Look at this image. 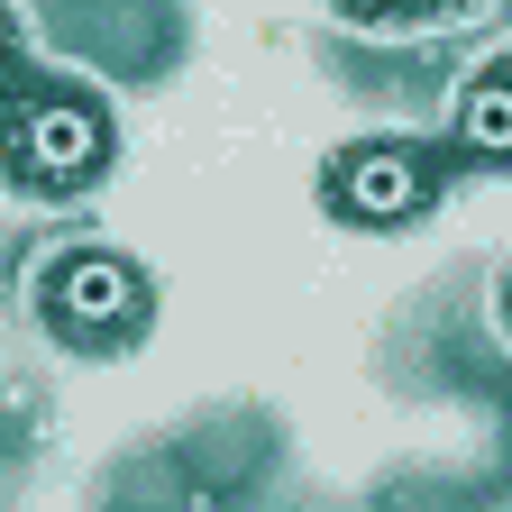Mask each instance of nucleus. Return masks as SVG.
<instances>
[{"mask_svg": "<svg viewBox=\"0 0 512 512\" xmlns=\"http://www.w3.org/2000/svg\"><path fill=\"white\" fill-rule=\"evenodd\" d=\"M19 83H28V55H19V19L0 10V101H10Z\"/></svg>", "mask_w": 512, "mask_h": 512, "instance_id": "39448f33", "label": "nucleus"}, {"mask_svg": "<svg viewBox=\"0 0 512 512\" xmlns=\"http://www.w3.org/2000/svg\"><path fill=\"white\" fill-rule=\"evenodd\" d=\"M494 320H503V339H512V266L494 275Z\"/></svg>", "mask_w": 512, "mask_h": 512, "instance_id": "0eeeda50", "label": "nucleus"}, {"mask_svg": "<svg viewBox=\"0 0 512 512\" xmlns=\"http://www.w3.org/2000/svg\"><path fill=\"white\" fill-rule=\"evenodd\" d=\"M339 10H357V19H394V10H412V0H339Z\"/></svg>", "mask_w": 512, "mask_h": 512, "instance_id": "423d86ee", "label": "nucleus"}, {"mask_svg": "<svg viewBox=\"0 0 512 512\" xmlns=\"http://www.w3.org/2000/svg\"><path fill=\"white\" fill-rule=\"evenodd\" d=\"M412 10H458V0H412Z\"/></svg>", "mask_w": 512, "mask_h": 512, "instance_id": "6e6552de", "label": "nucleus"}, {"mask_svg": "<svg viewBox=\"0 0 512 512\" xmlns=\"http://www.w3.org/2000/svg\"><path fill=\"white\" fill-rule=\"evenodd\" d=\"M37 320L83 348V357H110V348H138L147 320H156V275L138 266L128 247H101V238H74L37 266Z\"/></svg>", "mask_w": 512, "mask_h": 512, "instance_id": "f03ea898", "label": "nucleus"}, {"mask_svg": "<svg viewBox=\"0 0 512 512\" xmlns=\"http://www.w3.org/2000/svg\"><path fill=\"white\" fill-rule=\"evenodd\" d=\"M448 147L467 165H512V55L476 64L458 83V101H448Z\"/></svg>", "mask_w": 512, "mask_h": 512, "instance_id": "20e7f679", "label": "nucleus"}, {"mask_svg": "<svg viewBox=\"0 0 512 512\" xmlns=\"http://www.w3.org/2000/svg\"><path fill=\"white\" fill-rule=\"evenodd\" d=\"M320 192H330V211L348 229H412L439 202V156L421 138H357L320 174Z\"/></svg>", "mask_w": 512, "mask_h": 512, "instance_id": "7ed1b4c3", "label": "nucleus"}, {"mask_svg": "<svg viewBox=\"0 0 512 512\" xmlns=\"http://www.w3.org/2000/svg\"><path fill=\"white\" fill-rule=\"evenodd\" d=\"M119 156V128L83 83H19L0 101V174L28 202H74Z\"/></svg>", "mask_w": 512, "mask_h": 512, "instance_id": "f257e3e1", "label": "nucleus"}]
</instances>
